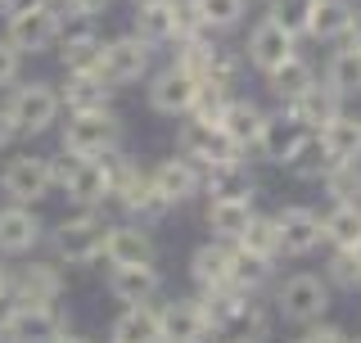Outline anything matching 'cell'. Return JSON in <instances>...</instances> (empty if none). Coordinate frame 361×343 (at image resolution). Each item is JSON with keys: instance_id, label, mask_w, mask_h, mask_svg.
<instances>
[{"instance_id": "cell-1", "label": "cell", "mask_w": 361, "mask_h": 343, "mask_svg": "<svg viewBox=\"0 0 361 343\" xmlns=\"http://www.w3.org/2000/svg\"><path fill=\"white\" fill-rule=\"evenodd\" d=\"M5 113H9V122H14V131L18 136H45L59 122V90H54L50 82H18L9 86V95H5Z\"/></svg>"}, {"instance_id": "cell-2", "label": "cell", "mask_w": 361, "mask_h": 343, "mask_svg": "<svg viewBox=\"0 0 361 343\" xmlns=\"http://www.w3.org/2000/svg\"><path fill=\"white\" fill-rule=\"evenodd\" d=\"M104 235H109V222L95 208H82L77 217H63V222L50 231L54 262H68V267L99 262V253H104Z\"/></svg>"}, {"instance_id": "cell-3", "label": "cell", "mask_w": 361, "mask_h": 343, "mask_svg": "<svg viewBox=\"0 0 361 343\" xmlns=\"http://www.w3.org/2000/svg\"><path fill=\"white\" fill-rule=\"evenodd\" d=\"M118 140H122V122L113 118L109 109H86V113H68L63 136H59V150L95 158V154H104V150H118Z\"/></svg>"}, {"instance_id": "cell-4", "label": "cell", "mask_w": 361, "mask_h": 343, "mask_svg": "<svg viewBox=\"0 0 361 343\" xmlns=\"http://www.w3.org/2000/svg\"><path fill=\"white\" fill-rule=\"evenodd\" d=\"M0 194L9 203H41L54 194V176H50V154H14L0 167Z\"/></svg>"}, {"instance_id": "cell-5", "label": "cell", "mask_w": 361, "mask_h": 343, "mask_svg": "<svg viewBox=\"0 0 361 343\" xmlns=\"http://www.w3.org/2000/svg\"><path fill=\"white\" fill-rule=\"evenodd\" d=\"M149 59H154V45L145 37H113L104 41V50H99V77L118 90V86H131L140 82L145 73H149Z\"/></svg>"}, {"instance_id": "cell-6", "label": "cell", "mask_w": 361, "mask_h": 343, "mask_svg": "<svg viewBox=\"0 0 361 343\" xmlns=\"http://www.w3.org/2000/svg\"><path fill=\"white\" fill-rule=\"evenodd\" d=\"M59 23H63V14L50 5V0H41V5H32V9L5 14V37L14 41L23 54H45L54 41H59Z\"/></svg>"}, {"instance_id": "cell-7", "label": "cell", "mask_w": 361, "mask_h": 343, "mask_svg": "<svg viewBox=\"0 0 361 343\" xmlns=\"http://www.w3.org/2000/svg\"><path fill=\"white\" fill-rule=\"evenodd\" d=\"M45 239V222L37 217V203H0V258H27Z\"/></svg>"}, {"instance_id": "cell-8", "label": "cell", "mask_w": 361, "mask_h": 343, "mask_svg": "<svg viewBox=\"0 0 361 343\" xmlns=\"http://www.w3.org/2000/svg\"><path fill=\"white\" fill-rule=\"evenodd\" d=\"M73 203H82V208H99L104 199H113V172H109V158L95 154V158H82L77 154V163L68 167L63 186H59Z\"/></svg>"}, {"instance_id": "cell-9", "label": "cell", "mask_w": 361, "mask_h": 343, "mask_svg": "<svg viewBox=\"0 0 361 343\" xmlns=\"http://www.w3.org/2000/svg\"><path fill=\"white\" fill-rule=\"evenodd\" d=\"M59 59H63V73H86V68H99V41L95 32V18H82V14H68V23H59Z\"/></svg>"}, {"instance_id": "cell-10", "label": "cell", "mask_w": 361, "mask_h": 343, "mask_svg": "<svg viewBox=\"0 0 361 343\" xmlns=\"http://www.w3.org/2000/svg\"><path fill=\"white\" fill-rule=\"evenodd\" d=\"M276 303H280V312H285V321L312 325V321H321V312L330 307V289H325L321 276H289L280 284Z\"/></svg>"}, {"instance_id": "cell-11", "label": "cell", "mask_w": 361, "mask_h": 343, "mask_svg": "<svg viewBox=\"0 0 361 343\" xmlns=\"http://www.w3.org/2000/svg\"><path fill=\"white\" fill-rule=\"evenodd\" d=\"M195 95H199V77L190 73V68H163V73L149 82V104L154 113H163V118H180V113L195 109Z\"/></svg>"}, {"instance_id": "cell-12", "label": "cell", "mask_w": 361, "mask_h": 343, "mask_svg": "<svg viewBox=\"0 0 361 343\" xmlns=\"http://www.w3.org/2000/svg\"><path fill=\"white\" fill-rule=\"evenodd\" d=\"M176 145H180V154H185L190 163H203V167L217 163V158L240 154L231 140H226V131L217 127V122H208V118H190V122H180Z\"/></svg>"}, {"instance_id": "cell-13", "label": "cell", "mask_w": 361, "mask_h": 343, "mask_svg": "<svg viewBox=\"0 0 361 343\" xmlns=\"http://www.w3.org/2000/svg\"><path fill=\"white\" fill-rule=\"evenodd\" d=\"M158 330H163V339L195 343L203 335H212V321H208L203 299H172L167 307H158Z\"/></svg>"}, {"instance_id": "cell-14", "label": "cell", "mask_w": 361, "mask_h": 343, "mask_svg": "<svg viewBox=\"0 0 361 343\" xmlns=\"http://www.w3.org/2000/svg\"><path fill=\"white\" fill-rule=\"evenodd\" d=\"M59 294H63L59 262H27L14 271V284H9V299L18 303H59Z\"/></svg>"}, {"instance_id": "cell-15", "label": "cell", "mask_w": 361, "mask_h": 343, "mask_svg": "<svg viewBox=\"0 0 361 343\" xmlns=\"http://www.w3.org/2000/svg\"><path fill=\"white\" fill-rule=\"evenodd\" d=\"M113 199L122 203L131 217H140V222H158V217L167 212V199L154 190V181H149V172H140L131 163V172L118 181V190H113Z\"/></svg>"}, {"instance_id": "cell-16", "label": "cell", "mask_w": 361, "mask_h": 343, "mask_svg": "<svg viewBox=\"0 0 361 343\" xmlns=\"http://www.w3.org/2000/svg\"><path fill=\"white\" fill-rule=\"evenodd\" d=\"M149 181H154V190L167 199V208H176V203H185V199H195L199 186H203V176H199V167L190 163L185 154L180 158H163L154 172H149Z\"/></svg>"}, {"instance_id": "cell-17", "label": "cell", "mask_w": 361, "mask_h": 343, "mask_svg": "<svg viewBox=\"0 0 361 343\" xmlns=\"http://www.w3.org/2000/svg\"><path fill=\"white\" fill-rule=\"evenodd\" d=\"M113 86L99 77V68H86V73H63V90L59 104L68 113H86V109H109Z\"/></svg>"}, {"instance_id": "cell-18", "label": "cell", "mask_w": 361, "mask_h": 343, "mask_svg": "<svg viewBox=\"0 0 361 343\" xmlns=\"http://www.w3.org/2000/svg\"><path fill=\"white\" fill-rule=\"evenodd\" d=\"M307 140V127H302L293 113H276V118H262V131H257V150H262L271 163H289L293 150Z\"/></svg>"}, {"instance_id": "cell-19", "label": "cell", "mask_w": 361, "mask_h": 343, "mask_svg": "<svg viewBox=\"0 0 361 343\" xmlns=\"http://www.w3.org/2000/svg\"><path fill=\"white\" fill-rule=\"evenodd\" d=\"M276 231H280V248L293 258H302V253H312L316 244H321V217H316L312 208H285L276 217Z\"/></svg>"}, {"instance_id": "cell-20", "label": "cell", "mask_w": 361, "mask_h": 343, "mask_svg": "<svg viewBox=\"0 0 361 343\" xmlns=\"http://www.w3.org/2000/svg\"><path fill=\"white\" fill-rule=\"evenodd\" d=\"M109 262V267H127V262H154V239L149 231L140 226H109L104 235V253H99Z\"/></svg>"}, {"instance_id": "cell-21", "label": "cell", "mask_w": 361, "mask_h": 343, "mask_svg": "<svg viewBox=\"0 0 361 343\" xmlns=\"http://www.w3.org/2000/svg\"><path fill=\"white\" fill-rule=\"evenodd\" d=\"M244 50H248V59L262 68V73H271L276 64H285L289 54H293V37H289L285 28H280V23L262 18L253 32H248V45H244Z\"/></svg>"}, {"instance_id": "cell-22", "label": "cell", "mask_w": 361, "mask_h": 343, "mask_svg": "<svg viewBox=\"0 0 361 343\" xmlns=\"http://www.w3.org/2000/svg\"><path fill=\"white\" fill-rule=\"evenodd\" d=\"M158 289V271L154 262H127V267L109 271V294L118 303H149Z\"/></svg>"}, {"instance_id": "cell-23", "label": "cell", "mask_w": 361, "mask_h": 343, "mask_svg": "<svg viewBox=\"0 0 361 343\" xmlns=\"http://www.w3.org/2000/svg\"><path fill=\"white\" fill-rule=\"evenodd\" d=\"M262 118L267 113L253 104V100H226L217 127L226 131V140L235 145V150H244V145H257V131H262Z\"/></svg>"}, {"instance_id": "cell-24", "label": "cell", "mask_w": 361, "mask_h": 343, "mask_svg": "<svg viewBox=\"0 0 361 343\" xmlns=\"http://www.w3.org/2000/svg\"><path fill=\"white\" fill-rule=\"evenodd\" d=\"M203 186H208L212 199H253V176H248V167L240 158H217V163H208V176H203Z\"/></svg>"}, {"instance_id": "cell-25", "label": "cell", "mask_w": 361, "mask_h": 343, "mask_svg": "<svg viewBox=\"0 0 361 343\" xmlns=\"http://www.w3.org/2000/svg\"><path fill=\"white\" fill-rule=\"evenodd\" d=\"M109 339H118V343H154V339H163V330H158V307L127 303L118 312V321L109 325Z\"/></svg>"}, {"instance_id": "cell-26", "label": "cell", "mask_w": 361, "mask_h": 343, "mask_svg": "<svg viewBox=\"0 0 361 343\" xmlns=\"http://www.w3.org/2000/svg\"><path fill=\"white\" fill-rule=\"evenodd\" d=\"M321 145H325V154H330V163H357L361 158V118L334 113L321 127Z\"/></svg>"}, {"instance_id": "cell-27", "label": "cell", "mask_w": 361, "mask_h": 343, "mask_svg": "<svg viewBox=\"0 0 361 343\" xmlns=\"http://www.w3.org/2000/svg\"><path fill=\"white\" fill-rule=\"evenodd\" d=\"M135 37H145L149 45H167V41H176V37H180V0L135 9Z\"/></svg>"}, {"instance_id": "cell-28", "label": "cell", "mask_w": 361, "mask_h": 343, "mask_svg": "<svg viewBox=\"0 0 361 343\" xmlns=\"http://www.w3.org/2000/svg\"><path fill=\"white\" fill-rule=\"evenodd\" d=\"M190 276H195L199 289L231 284V248H226V239H212V244L195 248V258H190Z\"/></svg>"}, {"instance_id": "cell-29", "label": "cell", "mask_w": 361, "mask_h": 343, "mask_svg": "<svg viewBox=\"0 0 361 343\" xmlns=\"http://www.w3.org/2000/svg\"><path fill=\"white\" fill-rule=\"evenodd\" d=\"M338 100H343L338 90L316 86V82H312V86H307V90H302V95L289 104V113L302 122V127H325V122H330L334 113H338Z\"/></svg>"}, {"instance_id": "cell-30", "label": "cell", "mask_w": 361, "mask_h": 343, "mask_svg": "<svg viewBox=\"0 0 361 343\" xmlns=\"http://www.w3.org/2000/svg\"><path fill=\"white\" fill-rule=\"evenodd\" d=\"M353 5L348 0H312V14H307V32L321 41H334L353 28Z\"/></svg>"}, {"instance_id": "cell-31", "label": "cell", "mask_w": 361, "mask_h": 343, "mask_svg": "<svg viewBox=\"0 0 361 343\" xmlns=\"http://www.w3.org/2000/svg\"><path fill=\"white\" fill-rule=\"evenodd\" d=\"M248 217H253L248 199H212L208 203V226H212V235H217V239H226V244L240 239V231L248 226Z\"/></svg>"}, {"instance_id": "cell-32", "label": "cell", "mask_w": 361, "mask_h": 343, "mask_svg": "<svg viewBox=\"0 0 361 343\" xmlns=\"http://www.w3.org/2000/svg\"><path fill=\"white\" fill-rule=\"evenodd\" d=\"M267 77H271V90H276V95L285 100V104H293V100H298L302 90H307V86L316 82V77H312V68L302 64L298 54H289L285 64H276V68H271Z\"/></svg>"}, {"instance_id": "cell-33", "label": "cell", "mask_w": 361, "mask_h": 343, "mask_svg": "<svg viewBox=\"0 0 361 343\" xmlns=\"http://www.w3.org/2000/svg\"><path fill=\"white\" fill-rule=\"evenodd\" d=\"M267 276H271V258H262V253H253V248H240L235 244L231 248V284L235 289H257V284H267Z\"/></svg>"}, {"instance_id": "cell-34", "label": "cell", "mask_w": 361, "mask_h": 343, "mask_svg": "<svg viewBox=\"0 0 361 343\" xmlns=\"http://www.w3.org/2000/svg\"><path fill=\"white\" fill-rule=\"evenodd\" d=\"M321 231L330 235L338 248H353L361 239V203L357 199H338V208L321 222Z\"/></svg>"}, {"instance_id": "cell-35", "label": "cell", "mask_w": 361, "mask_h": 343, "mask_svg": "<svg viewBox=\"0 0 361 343\" xmlns=\"http://www.w3.org/2000/svg\"><path fill=\"white\" fill-rule=\"evenodd\" d=\"M325 86L338 90V95H357L361 90V50L357 45H348V50H338L330 68H325Z\"/></svg>"}, {"instance_id": "cell-36", "label": "cell", "mask_w": 361, "mask_h": 343, "mask_svg": "<svg viewBox=\"0 0 361 343\" xmlns=\"http://www.w3.org/2000/svg\"><path fill=\"white\" fill-rule=\"evenodd\" d=\"M235 244H240V248H253V253H262V258H276V253H280V231H276V217H257V212H253Z\"/></svg>"}, {"instance_id": "cell-37", "label": "cell", "mask_w": 361, "mask_h": 343, "mask_svg": "<svg viewBox=\"0 0 361 343\" xmlns=\"http://www.w3.org/2000/svg\"><path fill=\"white\" fill-rule=\"evenodd\" d=\"M195 9H199V23L208 32H226V28H235L244 14V0H195Z\"/></svg>"}, {"instance_id": "cell-38", "label": "cell", "mask_w": 361, "mask_h": 343, "mask_svg": "<svg viewBox=\"0 0 361 343\" xmlns=\"http://www.w3.org/2000/svg\"><path fill=\"white\" fill-rule=\"evenodd\" d=\"M289 167H293V176H325L334 163H330V154H325V145H321V136H307V140L293 150V158H289Z\"/></svg>"}, {"instance_id": "cell-39", "label": "cell", "mask_w": 361, "mask_h": 343, "mask_svg": "<svg viewBox=\"0 0 361 343\" xmlns=\"http://www.w3.org/2000/svg\"><path fill=\"white\" fill-rule=\"evenodd\" d=\"M307 14H312V0H271V5H267V18L280 23L289 37L307 32Z\"/></svg>"}, {"instance_id": "cell-40", "label": "cell", "mask_w": 361, "mask_h": 343, "mask_svg": "<svg viewBox=\"0 0 361 343\" xmlns=\"http://www.w3.org/2000/svg\"><path fill=\"white\" fill-rule=\"evenodd\" d=\"M23 77V50L0 32V90H9Z\"/></svg>"}, {"instance_id": "cell-41", "label": "cell", "mask_w": 361, "mask_h": 343, "mask_svg": "<svg viewBox=\"0 0 361 343\" xmlns=\"http://www.w3.org/2000/svg\"><path fill=\"white\" fill-rule=\"evenodd\" d=\"M226 335H240V339H262V335H267V316H262V307L244 303V307H240V316L231 321V330H226Z\"/></svg>"}, {"instance_id": "cell-42", "label": "cell", "mask_w": 361, "mask_h": 343, "mask_svg": "<svg viewBox=\"0 0 361 343\" xmlns=\"http://www.w3.org/2000/svg\"><path fill=\"white\" fill-rule=\"evenodd\" d=\"M109 9V0H63L59 14H82V18H99Z\"/></svg>"}, {"instance_id": "cell-43", "label": "cell", "mask_w": 361, "mask_h": 343, "mask_svg": "<svg viewBox=\"0 0 361 343\" xmlns=\"http://www.w3.org/2000/svg\"><path fill=\"white\" fill-rule=\"evenodd\" d=\"M334 280H343V284H357V280H361V271H357V262H353V253H348V248L334 258Z\"/></svg>"}, {"instance_id": "cell-44", "label": "cell", "mask_w": 361, "mask_h": 343, "mask_svg": "<svg viewBox=\"0 0 361 343\" xmlns=\"http://www.w3.org/2000/svg\"><path fill=\"white\" fill-rule=\"evenodd\" d=\"M302 339H312V343H338V339H348V335H343L338 325H312Z\"/></svg>"}, {"instance_id": "cell-45", "label": "cell", "mask_w": 361, "mask_h": 343, "mask_svg": "<svg viewBox=\"0 0 361 343\" xmlns=\"http://www.w3.org/2000/svg\"><path fill=\"white\" fill-rule=\"evenodd\" d=\"M18 140V131H14V122H9V113H5V104H0V150H9V145Z\"/></svg>"}, {"instance_id": "cell-46", "label": "cell", "mask_w": 361, "mask_h": 343, "mask_svg": "<svg viewBox=\"0 0 361 343\" xmlns=\"http://www.w3.org/2000/svg\"><path fill=\"white\" fill-rule=\"evenodd\" d=\"M9 284H14V271H9V262L0 258V303H9Z\"/></svg>"}, {"instance_id": "cell-47", "label": "cell", "mask_w": 361, "mask_h": 343, "mask_svg": "<svg viewBox=\"0 0 361 343\" xmlns=\"http://www.w3.org/2000/svg\"><path fill=\"white\" fill-rule=\"evenodd\" d=\"M41 0H0V14H18V9H32Z\"/></svg>"}, {"instance_id": "cell-48", "label": "cell", "mask_w": 361, "mask_h": 343, "mask_svg": "<svg viewBox=\"0 0 361 343\" xmlns=\"http://www.w3.org/2000/svg\"><path fill=\"white\" fill-rule=\"evenodd\" d=\"M348 32H353V45L361 50V18H353V28H348Z\"/></svg>"}, {"instance_id": "cell-49", "label": "cell", "mask_w": 361, "mask_h": 343, "mask_svg": "<svg viewBox=\"0 0 361 343\" xmlns=\"http://www.w3.org/2000/svg\"><path fill=\"white\" fill-rule=\"evenodd\" d=\"M135 9H145V5H167V0H131Z\"/></svg>"}, {"instance_id": "cell-50", "label": "cell", "mask_w": 361, "mask_h": 343, "mask_svg": "<svg viewBox=\"0 0 361 343\" xmlns=\"http://www.w3.org/2000/svg\"><path fill=\"white\" fill-rule=\"evenodd\" d=\"M50 5H54V9H59V5H63V0H50Z\"/></svg>"}]
</instances>
